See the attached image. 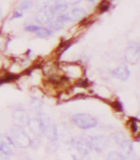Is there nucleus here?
Masks as SVG:
<instances>
[{
	"mask_svg": "<svg viewBox=\"0 0 140 160\" xmlns=\"http://www.w3.org/2000/svg\"><path fill=\"white\" fill-rule=\"evenodd\" d=\"M39 118L41 122L43 135L46 136L47 139L50 140L51 142H57L58 134L57 127L53 120L46 114H40Z\"/></svg>",
	"mask_w": 140,
	"mask_h": 160,
	"instance_id": "f257e3e1",
	"label": "nucleus"
},
{
	"mask_svg": "<svg viewBox=\"0 0 140 160\" xmlns=\"http://www.w3.org/2000/svg\"><path fill=\"white\" fill-rule=\"evenodd\" d=\"M10 137L13 141L16 146L22 148V149H27L29 146H31V139L30 136L24 132L23 128L15 127L14 126L11 129Z\"/></svg>",
	"mask_w": 140,
	"mask_h": 160,
	"instance_id": "f03ea898",
	"label": "nucleus"
},
{
	"mask_svg": "<svg viewBox=\"0 0 140 160\" xmlns=\"http://www.w3.org/2000/svg\"><path fill=\"white\" fill-rule=\"evenodd\" d=\"M73 122L77 127L83 130L92 129L98 124L97 119L92 115L88 113H77L75 114L72 118Z\"/></svg>",
	"mask_w": 140,
	"mask_h": 160,
	"instance_id": "7ed1b4c3",
	"label": "nucleus"
},
{
	"mask_svg": "<svg viewBox=\"0 0 140 160\" xmlns=\"http://www.w3.org/2000/svg\"><path fill=\"white\" fill-rule=\"evenodd\" d=\"M140 58V47L138 43H130L125 52V58L128 63L134 65L138 63Z\"/></svg>",
	"mask_w": 140,
	"mask_h": 160,
	"instance_id": "20e7f679",
	"label": "nucleus"
},
{
	"mask_svg": "<svg viewBox=\"0 0 140 160\" xmlns=\"http://www.w3.org/2000/svg\"><path fill=\"white\" fill-rule=\"evenodd\" d=\"M31 117L27 111L23 108H17L12 114V121L15 127L24 128L27 127Z\"/></svg>",
	"mask_w": 140,
	"mask_h": 160,
	"instance_id": "39448f33",
	"label": "nucleus"
},
{
	"mask_svg": "<svg viewBox=\"0 0 140 160\" xmlns=\"http://www.w3.org/2000/svg\"><path fill=\"white\" fill-rule=\"evenodd\" d=\"M16 145L9 136L0 133V153L5 156L12 155L15 152Z\"/></svg>",
	"mask_w": 140,
	"mask_h": 160,
	"instance_id": "423d86ee",
	"label": "nucleus"
},
{
	"mask_svg": "<svg viewBox=\"0 0 140 160\" xmlns=\"http://www.w3.org/2000/svg\"><path fill=\"white\" fill-rule=\"evenodd\" d=\"M70 145L80 153L83 155H87L91 152L92 149L90 146L89 139L84 137H75L70 140Z\"/></svg>",
	"mask_w": 140,
	"mask_h": 160,
	"instance_id": "0eeeda50",
	"label": "nucleus"
},
{
	"mask_svg": "<svg viewBox=\"0 0 140 160\" xmlns=\"http://www.w3.org/2000/svg\"><path fill=\"white\" fill-rule=\"evenodd\" d=\"M54 16V13L52 12L50 8H40L35 15V22L40 25L48 24L53 20Z\"/></svg>",
	"mask_w": 140,
	"mask_h": 160,
	"instance_id": "6e6552de",
	"label": "nucleus"
},
{
	"mask_svg": "<svg viewBox=\"0 0 140 160\" xmlns=\"http://www.w3.org/2000/svg\"><path fill=\"white\" fill-rule=\"evenodd\" d=\"M72 21L71 18H70V14H60L54 21H52L51 22L48 23V28L51 31H57L62 29L65 26L66 23Z\"/></svg>",
	"mask_w": 140,
	"mask_h": 160,
	"instance_id": "1a4fd4ad",
	"label": "nucleus"
},
{
	"mask_svg": "<svg viewBox=\"0 0 140 160\" xmlns=\"http://www.w3.org/2000/svg\"><path fill=\"white\" fill-rule=\"evenodd\" d=\"M91 149L98 153L103 152L107 147V140L103 136H94L89 139Z\"/></svg>",
	"mask_w": 140,
	"mask_h": 160,
	"instance_id": "9d476101",
	"label": "nucleus"
},
{
	"mask_svg": "<svg viewBox=\"0 0 140 160\" xmlns=\"http://www.w3.org/2000/svg\"><path fill=\"white\" fill-rule=\"evenodd\" d=\"M25 30L28 32H31V33L37 35L40 38H48L53 34V31H51L48 28L39 27V26H35V25H27V27H25Z\"/></svg>",
	"mask_w": 140,
	"mask_h": 160,
	"instance_id": "9b49d317",
	"label": "nucleus"
},
{
	"mask_svg": "<svg viewBox=\"0 0 140 160\" xmlns=\"http://www.w3.org/2000/svg\"><path fill=\"white\" fill-rule=\"evenodd\" d=\"M27 127H29V129L31 131V132L33 134L35 137H40L43 135V132H42V127H41V122H40V118L39 116L36 117V118H34L30 119V122H29Z\"/></svg>",
	"mask_w": 140,
	"mask_h": 160,
	"instance_id": "f8f14e48",
	"label": "nucleus"
},
{
	"mask_svg": "<svg viewBox=\"0 0 140 160\" xmlns=\"http://www.w3.org/2000/svg\"><path fill=\"white\" fill-rule=\"evenodd\" d=\"M120 151L119 153L123 156V158L125 160L129 159L133 153V143L130 140H125L120 145Z\"/></svg>",
	"mask_w": 140,
	"mask_h": 160,
	"instance_id": "ddd939ff",
	"label": "nucleus"
},
{
	"mask_svg": "<svg viewBox=\"0 0 140 160\" xmlns=\"http://www.w3.org/2000/svg\"><path fill=\"white\" fill-rule=\"evenodd\" d=\"M112 75L116 79L124 81L129 78L130 72L127 66H120L112 71Z\"/></svg>",
	"mask_w": 140,
	"mask_h": 160,
	"instance_id": "4468645a",
	"label": "nucleus"
},
{
	"mask_svg": "<svg viewBox=\"0 0 140 160\" xmlns=\"http://www.w3.org/2000/svg\"><path fill=\"white\" fill-rule=\"evenodd\" d=\"M86 15V11L82 8H75L70 12V16L72 21L83 19Z\"/></svg>",
	"mask_w": 140,
	"mask_h": 160,
	"instance_id": "2eb2a0df",
	"label": "nucleus"
},
{
	"mask_svg": "<svg viewBox=\"0 0 140 160\" xmlns=\"http://www.w3.org/2000/svg\"><path fill=\"white\" fill-rule=\"evenodd\" d=\"M42 108L43 104L42 102L37 98H33L31 101V109L34 113L40 115L42 113Z\"/></svg>",
	"mask_w": 140,
	"mask_h": 160,
	"instance_id": "dca6fc26",
	"label": "nucleus"
},
{
	"mask_svg": "<svg viewBox=\"0 0 140 160\" xmlns=\"http://www.w3.org/2000/svg\"><path fill=\"white\" fill-rule=\"evenodd\" d=\"M50 8L52 12L54 13V15L57 13L62 14L67 8V5L66 3H64V2H56L52 7H50Z\"/></svg>",
	"mask_w": 140,
	"mask_h": 160,
	"instance_id": "f3484780",
	"label": "nucleus"
},
{
	"mask_svg": "<svg viewBox=\"0 0 140 160\" xmlns=\"http://www.w3.org/2000/svg\"><path fill=\"white\" fill-rule=\"evenodd\" d=\"M111 140L115 144L120 145L125 140V134L122 133V132H115L111 136Z\"/></svg>",
	"mask_w": 140,
	"mask_h": 160,
	"instance_id": "a211bd4d",
	"label": "nucleus"
},
{
	"mask_svg": "<svg viewBox=\"0 0 140 160\" xmlns=\"http://www.w3.org/2000/svg\"><path fill=\"white\" fill-rule=\"evenodd\" d=\"M57 0H37L36 1V6L38 8H44L52 7Z\"/></svg>",
	"mask_w": 140,
	"mask_h": 160,
	"instance_id": "6ab92c4d",
	"label": "nucleus"
},
{
	"mask_svg": "<svg viewBox=\"0 0 140 160\" xmlns=\"http://www.w3.org/2000/svg\"><path fill=\"white\" fill-rule=\"evenodd\" d=\"M111 8V2L109 0H103L98 6V11L100 13H104L107 12Z\"/></svg>",
	"mask_w": 140,
	"mask_h": 160,
	"instance_id": "aec40b11",
	"label": "nucleus"
},
{
	"mask_svg": "<svg viewBox=\"0 0 140 160\" xmlns=\"http://www.w3.org/2000/svg\"><path fill=\"white\" fill-rule=\"evenodd\" d=\"M129 122L131 132L133 133H138V128H139V126H138L139 121H138V119L136 118H130Z\"/></svg>",
	"mask_w": 140,
	"mask_h": 160,
	"instance_id": "412c9836",
	"label": "nucleus"
},
{
	"mask_svg": "<svg viewBox=\"0 0 140 160\" xmlns=\"http://www.w3.org/2000/svg\"><path fill=\"white\" fill-rule=\"evenodd\" d=\"M34 7V3L31 0H24L21 2L19 9L20 11H28Z\"/></svg>",
	"mask_w": 140,
	"mask_h": 160,
	"instance_id": "4be33fe9",
	"label": "nucleus"
},
{
	"mask_svg": "<svg viewBox=\"0 0 140 160\" xmlns=\"http://www.w3.org/2000/svg\"><path fill=\"white\" fill-rule=\"evenodd\" d=\"M107 160H125V159L123 158V156L121 155L119 152L114 151V152H111V153L108 154Z\"/></svg>",
	"mask_w": 140,
	"mask_h": 160,
	"instance_id": "5701e85b",
	"label": "nucleus"
},
{
	"mask_svg": "<svg viewBox=\"0 0 140 160\" xmlns=\"http://www.w3.org/2000/svg\"><path fill=\"white\" fill-rule=\"evenodd\" d=\"M17 76H16V75H6L4 77H2L0 78V85H2V84L3 83H7V82H9V81H14V80L17 79Z\"/></svg>",
	"mask_w": 140,
	"mask_h": 160,
	"instance_id": "b1692460",
	"label": "nucleus"
},
{
	"mask_svg": "<svg viewBox=\"0 0 140 160\" xmlns=\"http://www.w3.org/2000/svg\"><path fill=\"white\" fill-rule=\"evenodd\" d=\"M112 107L114 108V109L116 110V112H122L123 111V106L120 102L119 101H115L112 103Z\"/></svg>",
	"mask_w": 140,
	"mask_h": 160,
	"instance_id": "393cba45",
	"label": "nucleus"
},
{
	"mask_svg": "<svg viewBox=\"0 0 140 160\" xmlns=\"http://www.w3.org/2000/svg\"><path fill=\"white\" fill-rule=\"evenodd\" d=\"M81 2V0H64V3L70 6H74V5L78 4L79 2Z\"/></svg>",
	"mask_w": 140,
	"mask_h": 160,
	"instance_id": "a878e982",
	"label": "nucleus"
},
{
	"mask_svg": "<svg viewBox=\"0 0 140 160\" xmlns=\"http://www.w3.org/2000/svg\"><path fill=\"white\" fill-rule=\"evenodd\" d=\"M23 17V14L20 12H14L12 16V20H13V19H18V18H21Z\"/></svg>",
	"mask_w": 140,
	"mask_h": 160,
	"instance_id": "bb28decb",
	"label": "nucleus"
},
{
	"mask_svg": "<svg viewBox=\"0 0 140 160\" xmlns=\"http://www.w3.org/2000/svg\"><path fill=\"white\" fill-rule=\"evenodd\" d=\"M2 9L0 8V22L2 20Z\"/></svg>",
	"mask_w": 140,
	"mask_h": 160,
	"instance_id": "cd10ccee",
	"label": "nucleus"
},
{
	"mask_svg": "<svg viewBox=\"0 0 140 160\" xmlns=\"http://www.w3.org/2000/svg\"><path fill=\"white\" fill-rule=\"evenodd\" d=\"M88 1H89V2H96V0H88Z\"/></svg>",
	"mask_w": 140,
	"mask_h": 160,
	"instance_id": "c85d7f7f",
	"label": "nucleus"
},
{
	"mask_svg": "<svg viewBox=\"0 0 140 160\" xmlns=\"http://www.w3.org/2000/svg\"><path fill=\"white\" fill-rule=\"evenodd\" d=\"M74 160H79V159H77V158H75V157H74Z\"/></svg>",
	"mask_w": 140,
	"mask_h": 160,
	"instance_id": "c756f323",
	"label": "nucleus"
},
{
	"mask_svg": "<svg viewBox=\"0 0 140 160\" xmlns=\"http://www.w3.org/2000/svg\"><path fill=\"white\" fill-rule=\"evenodd\" d=\"M22 160H30L29 158H27V159H22Z\"/></svg>",
	"mask_w": 140,
	"mask_h": 160,
	"instance_id": "7c9ffc66",
	"label": "nucleus"
},
{
	"mask_svg": "<svg viewBox=\"0 0 140 160\" xmlns=\"http://www.w3.org/2000/svg\"><path fill=\"white\" fill-rule=\"evenodd\" d=\"M136 160H138V159H136Z\"/></svg>",
	"mask_w": 140,
	"mask_h": 160,
	"instance_id": "2f4dec72",
	"label": "nucleus"
}]
</instances>
